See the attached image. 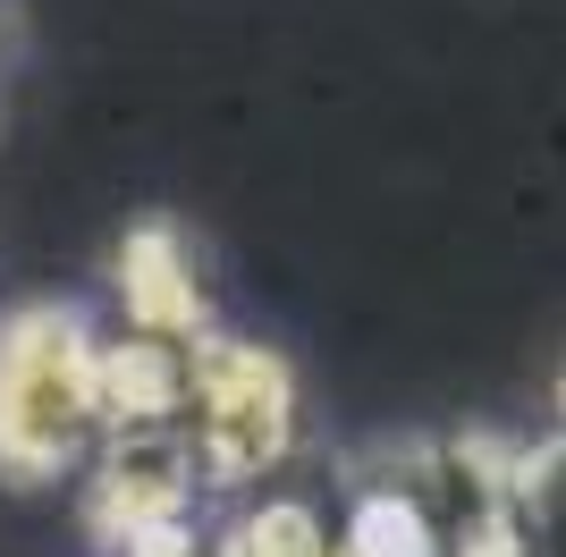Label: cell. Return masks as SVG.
<instances>
[{"mask_svg": "<svg viewBox=\"0 0 566 557\" xmlns=\"http://www.w3.org/2000/svg\"><path fill=\"white\" fill-rule=\"evenodd\" d=\"M296 371L280 347L254 338H195V371H187V448L195 473L212 490H245L296 448Z\"/></svg>", "mask_w": 566, "mask_h": 557, "instance_id": "obj_2", "label": "cell"}, {"mask_svg": "<svg viewBox=\"0 0 566 557\" xmlns=\"http://www.w3.org/2000/svg\"><path fill=\"white\" fill-rule=\"evenodd\" d=\"M549 414H558V431H566V355H558V371H549Z\"/></svg>", "mask_w": 566, "mask_h": 557, "instance_id": "obj_5", "label": "cell"}, {"mask_svg": "<svg viewBox=\"0 0 566 557\" xmlns=\"http://www.w3.org/2000/svg\"><path fill=\"white\" fill-rule=\"evenodd\" d=\"M118 296H127V329L144 338H203V287H195L187 237L169 220H144L127 245H118Z\"/></svg>", "mask_w": 566, "mask_h": 557, "instance_id": "obj_3", "label": "cell"}, {"mask_svg": "<svg viewBox=\"0 0 566 557\" xmlns=\"http://www.w3.org/2000/svg\"><path fill=\"white\" fill-rule=\"evenodd\" d=\"M212 557H347V540L305 507V498H262L220 533Z\"/></svg>", "mask_w": 566, "mask_h": 557, "instance_id": "obj_4", "label": "cell"}, {"mask_svg": "<svg viewBox=\"0 0 566 557\" xmlns=\"http://www.w3.org/2000/svg\"><path fill=\"white\" fill-rule=\"evenodd\" d=\"M102 448V338L76 304L0 313V473L60 482Z\"/></svg>", "mask_w": 566, "mask_h": 557, "instance_id": "obj_1", "label": "cell"}]
</instances>
